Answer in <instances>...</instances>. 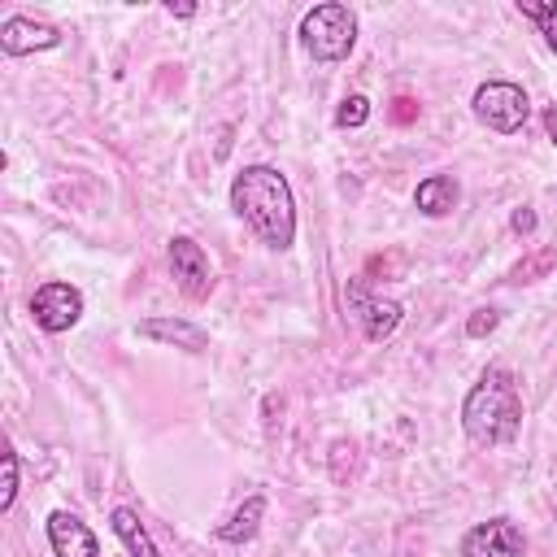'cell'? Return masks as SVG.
Here are the masks:
<instances>
[{"label": "cell", "mask_w": 557, "mask_h": 557, "mask_svg": "<svg viewBox=\"0 0 557 557\" xmlns=\"http://www.w3.org/2000/svg\"><path fill=\"white\" fill-rule=\"evenodd\" d=\"M461 200V183L453 174H426L418 187H413V205L422 218H448Z\"/></svg>", "instance_id": "7c38bea8"}, {"label": "cell", "mask_w": 557, "mask_h": 557, "mask_svg": "<svg viewBox=\"0 0 557 557\" xmlns=\"http://www.w3.org/2000/svg\"><path fill=\"white\" fill-rule=\"evenodd\" d=\"M109 527H113V535L122 540L126 557H161V548L152 544L148 527L139 522V513H135L131 505H113V509H109Z\"/></svg>", "instance_id": "4fadbf2b"}, {"label": "cell", "mask_w": 557, "mask_h": 557, "mask_svg": "<svg viewBox=\"0 0 557 557\" xmlns=\"http://www.w3.org/2000/svg\"><path fill=\"white\" fill-rule=\"evenodd\" d=\"M300 44L313 61L322 65H335V61H348V52L357 48V13L339 0H326V4H313L305 17H300Z\"/></svg>", "instance_id": "3957f363"}, {"label": "cell", "mask_w": 557, "mask_h": 557, "mask_svg": "<svg viewBox=\"0 0 557 557\" xmlns=\"http://www.w3.org/2000/svg\"><path fill=\"white\" fill-rule=\"evenodd\" d=\"M61 44V30L44 17H26V13H13L0 22V52L4 57H26V52H48Z\"/></svg>", "instance_id": "9c48e42d"}, {"label": "cell", "mask_w": 557, "mask_h": 557, "mask_svg": "<svg viewBox=\"0 0 557 557\" xmlns=\"http://www.w3.org/2000/svg\"><path fill=\"white\" fill-rule=\"evenodd\" d=\"M496 322H500V313H496V309H474V313L466 318V335H470V339H483V335H492V331H496Z\"/></svg>", "instance_id": "d6986e66"}, {"label": "cell", "mask_w": 557, "mask_h": 557, "mask_svg": "<svg viewBox=\"0 0 557 557\" xmlns=\"http://www.w3.org/2000/svg\"><path fill=\"white\" fill-rule=\"evenodd\" d=\"M30 318L39 331L48 335H61L70 331L78 318H83V292L74 283H61V278H48L30 292Z\"/></svg>", "instance_id": "8992f818"}, {"label": "cell", "mask_w": 557, "mask_h": 557, "mask_svg": "<svg viewBox=\"0 0 557 557\" xmlns=\"http://www.w3.org/2000/svg\"><path fill=\"white\" fill-rule=\"evenodd\" d=\"M135 335L152 339V344H170V348H183V352H205L209 348V331L187 322V318H144L135 326Z\"/></svg>", "instance_id": "8fae6325"}, {"label": "cell", "mask_w": 557, "mask_h": 557, "mask_svg": "<svg viewBox=\"0 0 557 557\" xmlns=\"http://www.w3.org/2000/svg\"><path fill=\"white\" fill-rule=\"evenodd\" d=\"M165 257H170V274H174V283H178V292H183L187 300H205V296L213 292V265H209V252H205L191 235H174L170 248H165Z\"/></svg>", "instance_id": "52a82bcc"}, {"label": "cell", "mask_w": 557, "mask_h": 557, "mask_svg": "<svg viewBox=\"0 0 557 557\" xmlns=\"http://www.w3.org/2000/svg\"><path fill=\"white\" fill-rule=\"evenodd\" d=\"M165 13H170V17H183V22H187V17H196V4H165Z\"/></svg>", "instance_id": "7402d4cb"}, {"label": "cell", "mask_w": 557, "mask_h": 557, "mask_svg": "<svg viewBox=\"0 0 557 557\" xmlns=\"http://www.w3.org/2000/svg\"><path fill=\"white\" fill-rule=\"evenodd\" d=\"M553 265H557V248H544L535 261H527V265L513 270V283H531V278H540V274L553 270Z\"/></svg>", "instance_id": "ac0fdd59"}, {"label": "cell", "mask_w": 557, "mask_h": 557, "mask_svg": "<svg viewBox=\"0 0 557 557\" xmlns=\"http://www.w3.org/2000/svg\"><path fill=\"white\" fill-rule=\"evenodd\" d=\"M17 500V453L4 448V487H0V513H9Z\"/></svg>", "instance_id": "e0dca14e"}, {"label": "cell", "mask_w": 557, "mask_h": 557, "mask_svg": "<svg viewBox=\"0 0 557 557\" xmlns=\"http://www.w3.org/2000/svg\"><path fill=\"white\" fill-rule=\"evenodd\" d=\"M518 13L527 17V22H535V30L544 35V44H548V52H557V0H518Z\"/></svg>", "instance_id": "9a60e30c"}, {"label": "cell", "mask_w": 557, "mask_h": 557, "mask_svg": "<svg viewBox=\"0 0 557 557\" xmlns=\"http://www.w3.org/2000/svg\"><path fill=\"white\" fill-rule=\"evenodd\" d=\"M261 518H265V496H248L226 522L213 527V535H218L222 544H248V540L261 531Z\"/></svg>", "instance_id": "5bb4252c"}, {"label": "cell", "mask_w": 557, "mask_h": 557, "mask_svg": "<svg viewBox=\"0 0 557 557\" xmlns=\"http://www.w3.org/2000/svg\"><path fill=\"white\" fill-rule=\"evenodd\" d=\"M48 544H52V557H100L96 531L70 509L48 513Z\"/></svg>", "instance_id": "30bf717a"}, {"label": "cell", "mask_w": 557, "mask_h": 557, "mask_svg": "<svg viewBox=\"0 0 557 557\" xmlns=\"http://www.w3.org/2000/svg\"><path fill=\"white\" fill-rule=\"evenodd\" d=\"M544 135L553 139V148H557V104H548L544 109Z\"/></svg>", "instance_id": "44dd1931"}, {"label": "cell", "mask_w": 557, "mask_h": 557, "mask_svg": "<svg viewBox=\"0 0 557 557\" xmlns=\"http://www.w3.org/2000/svg\"><path fill=\"white\" fill-rule=\"evenodd\" d=\"M461 431L474 448H505L522 431V392L509 366H487L461 400Z\"/></svg>", "instance_id": "7a4b0ae2"}, {"label": "cell", "mask_w": 557, "mask_h": 557, "mask_svg": "<svg viewBox=\"0 0 557 557\" xmlns=\"http://www.w3.org/2000/svg\"><path fill=\"white\" fill-rule=\"evenodd\" d=\"M470 113L492 135H518L527 126V117H531V96L509 78H487V83L474 87Z\"/></svg>", "instance_id": "277c9868"}, {"label": "cell", "mask_w": 557, "mask_h": 557, "mask_svg": "<svg viewBox=\"0 0 557 557\" xmlns=\"http://www.w3.org/2000/svg\"><path fill=\"white\" fill-rule=\"evenodd\" d=\"M231 209L270 252H287L296 244V196L283 170L244 165L231 178Z\"/></svg>", "instance_id": "6da1fadb"}, {"label": "cell", "mask_w": 557, "mask_h": 557, "mask_svg": "<svg viewBox=\"0 0 557 557\" xmlns=\"http://www.w3.org/2000/svg\"><path fill=\"white\" fill-rule=\"evenodd\" d=\"M509 226H513V235H531L535 231V209H513V218H509Z\"/></svg>", "instance_id": "ffe728a7"}, {"label": "cell", "mask_w": 557, "mask_h": 557, "mask_svg": "<svg viewBox=\"0 0 557 557\" xmlns=\"http://www.w3.org/2000/svg\"><path fill=\"white\" fill-rule=\"evenodd\" d=\"M461 557H527V535L513 518H487L474 522L461 535Z\"/></svg>", "instance_id": "ba28073f"}, {"label": "cell", "mask_w": 557, "mask_h": 557, "mask_svg": "<svg viewBox=\"0 0 557 557\" xmlns=\"http://www.w3.org/2000/svg\"><path fill=\"white\" fill-rule=\"evenodd\" d=\"M344 305H348L352 322L361 326V335H366L370 344L392 339L396 326H400V318H405L400 300H383V296H374L366 278H348V287H344Z\"/></svg>", "instance_id": "5b68a950"}, {"label": "cell", "mask_w": 557, "mask_h": 557, "mask_svg": "<svg viewBox=\"0 0 557 557\" xmlns=\"http://www.w3.org/2000/svg\"><path fill=\"white\" fill-rule=\"evenodd\" d=\"M366 117H370V100L366 96H348L335 109V126H366Z\"/></svg>", "instance_id": "2e32d148"}]
</instances>
